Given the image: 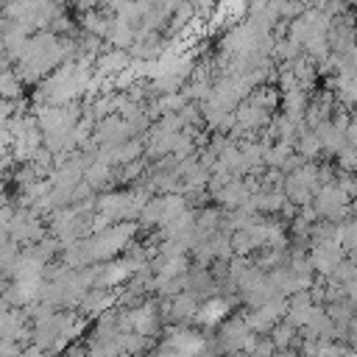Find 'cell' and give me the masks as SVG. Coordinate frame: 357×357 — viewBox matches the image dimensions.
Returning <instances> with one entry per match:
<instances>
[{
  "label": "cell",
  "instance_id": "cell-7",
  "mask_svg": "<svg viewBox=\"0 0 357 357\" xmlns=\"http://www.w3.org/2000/svg\"><path fill=\"white\" fill-rule=\"evenodd\" d=\"M340 287H343V296H346V298L351 301V307L357 310V279H354V282H346V284H340Z\"/></svg>",
  "mask_w": 357,
  "mask_h": 357
},
{
  "label": "cell",
  "instance_id": "cell-2",
  "mask_svg": "<svg viewBox=\"0 0 357 357\" xmlns=\"http://www.w3.org/2000/svg\"><path fill=\"white\" fill-rule=\"evenodd\" d=\"M315 134H318V139H321L324 153H329V156H335V153L346 145V131H343V128H337L332 120H326V123L315 126Z\"/></svg>",
  "mask_w": 357,
  "mask_h": 357
},
{
  "label": "cell",
  "instance_id": "cell-6",
  "mask_svg": "<svg viewBox=\"0 0 357 357\" xmlns=\"http://www.w3.org/2000/svg\"><path fill=\"white\" fill-rule=\"evenodd\" d=\"M293 337H296V326H293L290 321H284V324H279V326L273 329V346H282V349H284Z\"/></svg>",
  "mask_w": 357,
  "mask_h": 357
},
{
  "label": "cell",
  "instance_id": "cell-5",
  "mask_svg": "<svg viewBox=\"0 0 357 357\" xmlns=\"http://www.w3.org/2000/svg\"><path fill=\"white\" fill-rule=\"evenodd\" d=\"M337 156V167L340 170H349V173H357V148H351L349 142L335 153Z\"/></svg>",
  "mask_w": 357,
  "mask_h": 357
},
{
  "label": "cell",
  "instance_id": "cell-8",
  "mask_svg": "<svg viewBox=\"0 0 357 357\" xmlns=\"http://www.w3.org/2000/svg\"><path fill=\"white\" fill-rule=\"evenodd\" d=\"M354 28H357V22H354Z\"/></svg>",
  "mask_w": 357,
  "mask_h": 357
},
{
  "label": "cell",
  "instance_id": "cell-1",
  "mask_svg": "<svg viewBox=\"0 0 357 357\" xmlns=\"http://www.w3.org/2000/svg\"><path fill=\"white\" fill-rule=\"evenodd\" d=\"M310 262H312V271L315 273H321V276H329L332 273V268L346 257V251H343V245L340 243H335V240H324V243H312V248H310Z\"/></svg>",
  "mask_w": 357,
  "mask_h": 357
},
{
  "label": "cell",
  "instance_id": "cell-4",
  "mask_svg": "<svg viewBox=\"0 0 357 357\" xmlns=\"http://www.w3.org/2000/svg\"><path fill=\"white\" fill-rule=\"evenodd\" d=\"M340 245L349 257L357 259V218L340 220Z\"/></svg>",
  "mask_w": 357,
  "mask_h": 357
},
{
  "label": "cell",
  "instance_id": "cell-3",
  "mask_svg": "<svg viewBox=\"0 0 357 357\" xmlns=\"http://www.w3.org/2000/svg\"><path fill=\"white\" fill-rule=\"evenodd\" d=\"M326 279H332V282H337V284H346V282H354L357 279V259L354 257H343L335 268H332V273L326 276Z\"/></svg>",
  "mask_w": 357,
  "mask_h": 357
}]
</instances>
